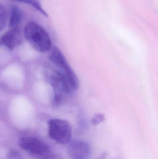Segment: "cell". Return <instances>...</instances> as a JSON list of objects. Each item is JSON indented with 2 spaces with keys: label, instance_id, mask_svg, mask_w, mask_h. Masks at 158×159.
I'll list each match as a JSON object with an SVG mask.
<instances>
[{
  "label": "cell",
  "instance_id": "6da1fadb",
  "mask_svg": "<svg viewBox=\"0 0 158 159\" xmlns=\"http://www.w3.org/2000/svg\"><path fill=\"white\" fill-rule=\"evenodd\" d=\"M45 76L53 91V105L60 106L66 101L72 89L66 76L58 70H47Z\"/></svg>",
  "mask_w": 158,
  "mask_h": 159
},
{
  "label": "cell",
  "instance_id": "7a4b0ae2",
  "mask_svg": "<svg viewBox=\"0 0 158 159\" xmlns=\"http://www.w3.org/2000/svg\"><path fill=\"white\" fill-rule=\"evenodd\" d=\"M26 40L37 51L46 53L52 48V42L47 32L36 22H28L24 29Z\"/></svg>",
  "mask_w": 158,
  "mask_h": 159
},
{
  "label": "cell",
  "instance_id": "3957f363",
  "mask_svg": "<svg viewBox=\"0 0 158 159\" xmlns=\"http://www.w3.org/2000/svg\"><path fill=\"white\" fill-rule=\"evenodd\" d=\"M19 145L24 150L41 159H54L55 153L51 147L38 138L23 137L19 139Z\"/></svg>",
  "mask_w": 158,
  "mask_h": 159
},
{
  "label": "cell",
  "instance_id": "277c9868",
  "mask_svg": "<svg viewBox=\"0 0 158 159\" xmlns=\"http://www.w3.org/2000/svg\"><path fill=\"white\" fill-rule=\"evenodd\" d=\"M50 138L61 144H69L72 139V130L68 121L60 119H52L48 122Z\"/></svg>",
  "mask_w": 158,
  "mask_h": 159
},
{
  "label": "cell",
  "instance_id": "5b68a950",
  "mask_svg": "<svg viewBox=\"0 0 158 159\" xmlns=\"http://www.w3.org/2000/svg\"><path fill=\"white\" fill-rule=\"evenodd\" d=\"M49 59L58 70L66 76L72 89H78L79 81L77 75L68 64L63 53L57 47H54L49 56Z\"/></svg>",
  "mask_w": 158,
  "mask_h": 159
},
{
  "label": "cell",
  "instance_id": "8992f818",
  "mask_svg": "<svg viewBox=\"0 0 158 159\" xmlns=\"http://www.w3.org/2000/svg\"><path fill=\"white\" fill-rule=\"evenodd\" d=\"M68 152L70 159H90L92 149L86 141L74 140L69 143Z\"/></svg>",
  "mask_w": 158,
  "mask_h": 159
},
{
  "label": "cell",
  "instance_id": "52a82bcc",
  "mask_svg": "<svg viewBox=\"0 0 158 159\" xmlns=\"http://www.w3.org/2000/svg\"><path fill=\"white\" fill-rule=\"evenodd\" d=\"M22 42L21 26L9 28L8 30L0 37V45L4 46L10 50L15 49Z\"/></svg>",
  "mask_w": 158,
  "mask_h": 159
},
{
  "label": "cell",
  "instance_id": "ba28073f",
  "mask_svg": "<svg viewBox=\"0 0 158 159\" xmlns=\"http://www.w3.org/2000/svg\"><path fill=\"white\" fill-rule=\"evenodd\" d=\"M24 18V14L22 10L18 7H12L10 15L9 28L20 27Z\"/></svg>",
  "mask_w": 158,
  "mask_h": 159
},
{
  "label": "cell",
  "instance_id": "9c48e42d",
  "mask_svg": "<svg viewBox=\"0 0 158 159\" xmlns=\"http://www.w3.org/2000/svg\"><path fill=\"white\" fill-rule=\"evenodd\" d=\"M7 10L2 4L0 3V33L6 27L8 19Z\"/></svg>",
  "mask_w": 158,
  "mask_h": 159
},
{
  "label": "cell",
  "instance_id": "30bf717a",
  "mask_svg": "<svg viewBox=\"0 0 158 159\" xmlns=\"http://www.w3.org/2000/svg\"><path fill=\"white\" fill-rule=\"evenodd\" d=\"M15 1L29 5L43 14L44 16L46 17L47 16V14L44 10L41 5L40 0H15Z\"/></svg>",
  "mask_w": 158,
  "mask_h": 159
},
{
  "label": "cell",
  "instance_id": "8fae6325",
  "mask_svg": "<svg viewBox=\"0 0 158 159\" xmlns=\"http://www.w3.org/2000/svg\"><path fill=\"white\" fill-rule=\"evenodd\" d=\"M105 120V117L104 114L97 113L94 115L93 116L92 118L91 121L93 125L94 126H97Z\"/></svg>",
  "mask_w": 158,
  "mask_h": 159
},
{
  "label": "cell",
  "instance_id": "7c38bea8",
  "mask_svg": "<svg viewBox=\"0 0 158 159\" xmlns=\"http://www.w3.org/2000/svg\"><path fill=\"white\" fill-rule=\"evenodd\" d=\"M8 159H23L21 155L15 150H11L8 154Z\"/></svg>",
  "mask_w": 158,
  "mask_h": 159
},
{
  "label": "cell",
  "instance_id": "4fadbf2b",
  "mask_svg": "<svg viewBox=\"0 0 158 159\" xmlns=\"http://www.w3.org/2000/svg\"><path fill=\"white\" fill-rule=\"evenodd\" d=\"M107 157V153L105 152L102 153L96 159H106Z\"/></svg>",
  "mask_w": 158,
  "mask_h": 159
}]
</instances>
